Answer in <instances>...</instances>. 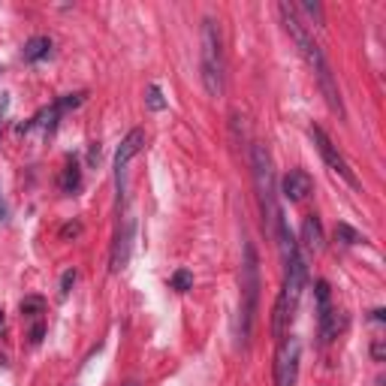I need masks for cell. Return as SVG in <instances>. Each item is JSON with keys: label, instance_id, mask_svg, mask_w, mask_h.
Listing matches in <instances>:
<instances>
[{"label": "cell", "instance_id": "16", "mask_svg": "<svg viewBox=\"0 0 386 386\" xmlns=\"http://www.w3.org/2000/svg\"><path fill=\"white\" fill-rule=\"evenodd\" d=\"M45 311V299L43 296H27L22 299V317H40Z\"/></svg>", "mask_w": 386, "mask_h": 386}, {"label": "cell", "instance_id": "13", "mask_svg": "<svg viewBox=\"0 0 386 386\" xmlns=\"http://www.w3.org/2000/svg\"><path fill=\"white\" fill-rule=\"evenodd\" d=\"M82 185V169H79V160L72 157L67 167H63V176H61V190L63 193H76Z\"/></svg>", "mask_w": 386, "mask_h": 386}, {"label": "cell", "instance_id": "3", "mask_svg": "<svg viewBox=\"0 0 386 386\" xmlns=\"http://www.w3.org/2000/svg\"><path fill=\"white\" fill-rule=\"evenodd\" d=\"M251 169H254V185H256V199H260V211H263L265 236L275 242V226H278L281 208H278V190H275V163H272L269 145L256 142L251 148Z\"/></svg>", "mask_w": 386, "mask_h": 386}, {"label": "cell", "instance_id": "23", "mask_svg": "<svg viewBox=\"0 0 386 386\" xmlns=\"http://www.w3.org/2000/svg\"><path fill=\"white\" fill-rule=\"evenodd\" d=\"M371 320H378V323H383V320H386V311H383V308H378V311H371Z\"/></svg>", "mask_w": 386, "mask_h": 386}, {"label": "cell", "instance_id": "21", "mask_svg": "<svg viewBox=\"0 0 386 386\" xmlns=\"http://www.w3.org/2000/svg\"><path fill=\"white\" fill-rule=\"evenodd\" d=\"M79 233H82V224H67V226L61 229V236H63V238H67V236H79Z\"/></svg>", "mask_w": 386, "mask_h": 386}, {"label": "cell", "instance_id": "24", "mask_svg": "<svg viewBox=\"0 0 386 386\" xmlns=\"http://www.w3.org/2000/svg\"><path fill=\"white\" fill-rule=\"evenodd\" d=\"M3 326H6V314H3V308H0V332H3Z\"/></svg>", "mask_w": 386, "mask_h": 386}, {"label": "cell", "instance_id": "6", "mask_svg": "<svg viewBox=\"0 0 386 386\" xmlns=\"http://www.w3.org/2000/svg\"><path fill=\"white\" fill-rule=\"evenodd\" d=\"M311 139H314V145H317V151H320V157H323V163L329 169L335 172L341 181H347L350 187H356L360 190V178H356V172L350 169V163H347L344 157H341V151L332 145V139L323 133V127H317V124H311Z\"/></svg>", "mask_w": 386, "mask_h": 386}, {"label": "cell", "instance_id": "10", "mask_svg": "<svg viewBox=\"0 0 386 386\" xmlns=\"http://www.w3.org/2000/svg\"><path fill=\"white\" fill-rule=\"evenodd\" d=\"M133 229H136V220L130 217L127 224L118 229V238H115V247H112V272H121L127 260H130V245H133Z\"/></svg>", "mask_w": 386, "mask_h": 386}, {"label": "cell", "instance_id": "22", "mask_svg": "<svg viewBox=\"0 0 386 386\" xmlns=\"http://www.w3.org/2000/svg\"><path fill=\"white\" fill-rule=\"evenodd\" d=\"M371 356H374V360H383V341H380V338H378V341H374V347H371Z\"/></svg>", "mask_w": 386, "mask_h": 386}, {"label": "cell", "instance_id": "11", "mask_svg": "<svg viewBox=\"0 0 386 386\" xmlns=\"http://www.w3.org/2000/svg\"><path fill=\"white\" fill-rule=\"evenodd\" d=\"M302 242H305L308 251L320 254L326 247V236H323V224H320L317 215H308L305 220H302Z\"/></svg>", "mask_w": 386, "mask_h": 386}, {"label": "cell", "instance_id": "17", "mask_svg": "<svg viewBox=\"0 0 386 386\" xmlns=\"http://www.w3.org/2000/svg\"><path fill=\"white\" fill-rule=\"evenodd\" d=\"M145 103H148L151 112H163V109H167V100H163V91L157 85H148V91H145Z\"/></svg>", "mask_w": 386, "mask_h": 386}, {"label": "cell", "instance_id": "15", "mask_svg": "<svg viewBox=\"0 0 386 386\" xmlns=\"http://www.w3.org/2000/svg\"><path fill=\"white\" fill-rule=\"evenodd\" d=\"M169 287L172 290H178V293H187L193 290V275L187 269H178V272H172V278H169Z\"/></svg>", "mask_w": 386, "mask_h": 386}, {"label": "cell", "instance_id": "5", "mask_svg": "<svg viewBox=\"0 0 386 386\" xmlns=\"http://www.w3.org/2000/svg\"><path fill=\"white\" fill-rule=\"evenodd\" d=\"M299 356H302L299 338L296 335H284L278 341V356H275V386H296Z\"/></svg>", "mask_w": 386, "mask_h": 386}, {"label": "cell", "instance_id": "9", "mask_svg": "<svg viewBox=\"0 0 386 386\" xmlns=\"http://www.w3.org/2000/svg\"><path fill=\"white\" fill-rule=\"evenodd\" d=\"M314 190V181H311V176L305 169H290L287 176L281 178V196L287 202H302L308 199V193Z\"/></svg>", "mask_w": 386, "mask_h": 386}, {"label": "cell", "instance_id": "4", "mask_svg": "<svg viewBox=\"0 0 386 386\" xmlns=\"http://www.w3.org/2000/svg\"><path fill=\"white\" fill-rule=\"evenodd\" d=\"M202 85L208 97H224L226 88V58H224V36L215 18H202V52H199Z\"/></svg>", "mask_w": 386, "mask_h": 386}, {"label": "cell", "instance_id": "12", "mask_svg": "<svg viewBox=\"0 0 386 386\" xmlns=\"http://www.w3.org/2000/svg\"><path fill=\"white\" fill-rule=\"evenodd\" d=\"M52 54V40L49 36H31V40L24 43V49H22V58L27 63H40L45 61Z\"/></svg>", "mask_w": 386, "mask_h": 386}, {"label": "cell", "instance_id": "20", "mask_svg": "<svg viewBox=\"0 0 386 386\" xmlns=\"http://www.w3.org/2000/svg\"><path fill=\"white\" fill-rule=\"evenodd\" d=\"M43 335H45V326H43V323H33V329H31V341H33V344H40V341H43Z\"/></svg>", "mask_w": 386, "mask_h": 386}, {"label": "cell", "instance_id": "14", "mask_svg": "<svg viewBox=\"0 0 386 386\" xmlns=\"http://www.w3.org/2000/svg\"><path fill=\"white\" fill-rule=\"evenodd\" d=\"M335 242L338 245H347V247H353V245H360V242H365V236L360 233V229H353L350 224H335Z\"/></svg>", "mask_w": 386, "mask_h": 386}, {"label": "cell", "instance_id": "8", "mask_svg": "<svg viewBox=\"0 0 386 386\" xmlns=\"http://www.w3.org/2000/svg\"><path fill=\"white\" fill-rule=\"evenodd\" d=\"M314 299H317V320H320V341L329 344L338 335V323H335V308H332V293H329L326 281L314 284Z\"/></svg>", "mask_w": 386, "mask_h": 386}, {"label": "cell", "instance_id": "26", "mask_svg": "<svg viewBox=\"0 0 386 386\" xmlns=\"http://www.w3.org/2000/svg\"><path fill=\"white\" fill-rule=\"evenodd\" d=\"M127 386H139V383H127Z\"/></svg>", "mask_w": 386, "mask_h": 386}, {"label": "cell", "instance_id": "18", "mask_svg": "<svg viewBox=\"0 0 386 386\" xmlns=\"http://www.w3.org/2000/svg\"><path fill=\"white\" fill-rule=\"evenodd\" d=\"M299 9H302V13H308V15L314 18L317 24H326V18H323V6H320L317 0H305V3H302Z\"/></svg>", "mask_w": 386, "mask_h": 386}, {"label": "cell", "instance_id": "19", "mask_svg": "<svg viewBox=\"0 0 386 386\" xmlns=\"http://www.w3.org/2000/svg\"><path fill=\"white\" fill-rule=\"evenodd\" d=\"M72 284H76V269H67V272L61 275V299L70 296V287H72Z\"/></svg>", "mask_w": 386, "mask_h": 386}, {"label": "cell", "instance_id": "2", "mask_svg": "<svg viewBox=\"0 0 386 386\" xmlns=\"http://www.w3.org/2000/svg\"><path fill=\"white\" fill-rule=\"evenodd\" d=\"M238 290H242V305H238V338L242 347L251 344L254 338V326H256V314H260V254H256L254 242L245 238L242 247V272H238Z\"/></svg>", "mask_w": 386, "mask_h": 386}, {"label": "cell", "instance_id": "25", "mask_svg": "<svg viewBox=\"0 0 386 386\" xmlns=\"http://www.w3.org/2000/svg\"><path fill=\"white\" fill-rule=\"evenodd\" d=\"M0 220H6V206H3V199H0Z\"/></svg>", "mask_w": 386, "mask_h": 386}, {"label": "cell", "instance_id": "7", "mask_svg": "<svg viewBox=\"0 0 386 386\" xmlns=\"http://www.w3.org/2000/svg\"><path fill=\"white\" fill-rule=\"evenodd\" d=\"M145 148V130H130L121 139V145H118V151H115V185H118V196L124 193V176H127V167H130V160L136 157Z\"/></svg>", "mask_w": 386, "mask_h": 386}, {"label": "cell", "instance_id": "1", "mask_svg": "<svg viewBox=\"0 0 386 386\" xmlns=\"http://www.w3.org/2000/svg\"><path fill=\"white\" fill-rule=\"evenodd\" d=\"M278 18H281L284 31L290 33V40L296 43V49L302 52V58L308 61V67H311V72H314L317 88H320V94H323V100H326L329 112H332L338 121H344V118H347V109H344V100H341V88H338V79H335L332 67H329L323 49H320V43H314L311 31L299 22L296 6H290L287 0H284V3H278Z\"/></svg>", "mask_w": 386, "mask_h": 386}]
</instances>
